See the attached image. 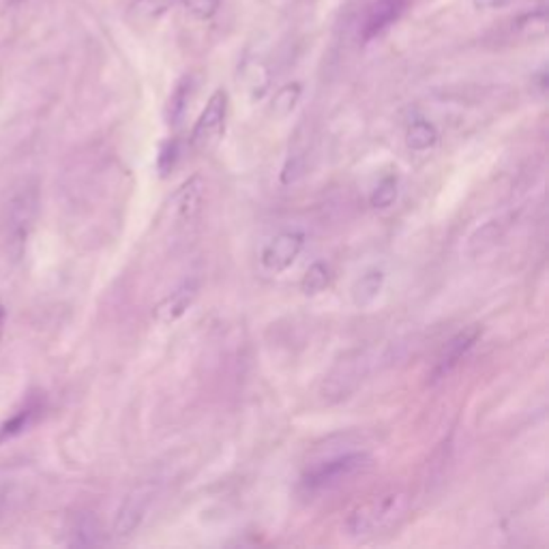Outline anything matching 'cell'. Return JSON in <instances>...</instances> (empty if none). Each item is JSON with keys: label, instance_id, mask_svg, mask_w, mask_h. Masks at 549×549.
Segmentation results:
<instances>
[{"label": "cell", "instance_id": "obj_2", "mask_svg": "<svg viewBox=\"0 0 549 549\" xmlns=\"http://www.w3.org/2000/svg\"><path fill=\"white\" fill-rule=\"evenodd\" d=\"M369 462V455L365 453H350V455H341V457L331 459V462L320 464L318 468H314L312 473L305 474L303 487L309 493H318L324 490H331V487L343 483L346 479H350L363 470Z\"/></svg>", "mask_w": 549, "mask_h": 549}, {"label": "cell", "instance_id": "obj_3", "mask_svg": "<svg viewBox=\"0 0 549 549\" xmlns=\"http://www.w3.org/2000/svg\"><path fill=\"white\" fill-rule=\"evenodd\" d=\"M399 504H402L399 493H386V496L374 498V500L360 504L348 518L346 530L354 536L369 535V532L380 528L382 524H386L399 511Z\"/></svg>", "mask_w": 549, "mask_h": 549}, {"label": "cell", "instance_id": "obj_8", "mask_svg": "<svg viewBox=\"0 0 549 549\" xmlns=\"http://www.w3.org/2000/svg\"><path fill=\"white\" fill-rule=\"evenodd\" d=\"M479 335H481L479 326H473V329H465L462 332H457V335H455L453 340L447 343L442 357L438 359V365L434 369V380H440V378H445L447 374H451L453 367L459 363V360H462L464 354L474 346L476 340H479Z\"/></svg>", "mask_w": 549, "mask_h": 549}, {"label": "cell", "instance_id": "obj_5", "mask_svg": "<svg viewBox=\"0 0 549 549\" xmlns=\"http://www.w3.org/2000/svg\"><path fill=\"white\" fill-rule=\"evenodd\" d=\"M305 236L301 232H281L277 235L262 252V266L269 273H284L297 262L298 253L303 252Z\"/></svg>", "mask_w": 549, "mask_h": 549}, {"label": "cell", "instance_id": "obj_16", "mask_svg": "<svg viewBox=\"0 0 549 549\" xmlns=\"http://www.w3.org/2000/svg\"><path fill=\"white\" fill-rule=\"evenodd\" d=\"M37 412H39V406H26L24 410H20L15 417H11L7 423L0 427V442L7 440V438L22 434L24 429H29V427L32 425V421H35L37 417Z\"/></svg>", "mask_w": 549, "mask_h": 549}, {"label": "cell", "instance_id": "obj_4", "mask_svg": "<svg viewBox=\"0 0 549 549\" xmlns=\"http://www.w3.org/2000/svg\"><path fill=\"white\" fill-rule=\"evenodd\" d=\"M410 0H374L363 15L360 24V39L365 43L374 41L376 37L385 35L395 22L402 18Z\"/></svg>", "mask_w": 549, "mask_h": 549}, {"label": "cell", "instance_id": "obj_21", "mask_svg": "<svg viewBox=\"0 0 549 549\" xmlns=\"http://www.w3.org/2000/svg\"><path fill=\"white\" fill-rule=\"evenodd\" d=\"M176 155H179V148H176V142L164 144L162 155H159V170H162V174H168V172H170L172 168H174Z\"/></svg>", "mask_w": 549, "mask_h": 549}, {"label": "cell", "instance_id": "obj_23", "mask_svg": "<svg viewBox=\"0 0 549 549\" xmlns=\"http://www.w3.org/2000/svg\"><path fill=\"white\" fill-rule=\"evenodd\" d=\"M4 320H7V312H4V305H3V301H0V335H3Z\"/></svg>", "mask_w": 549, "mask_h": 549}, {"label": "cell", "instance_id": "obj_7", "mask_svg": "<svg viewBox=\"0 0 549 549\" xmlns=\"http://www.w3.org/2000/svg\"><path fill=\"white\" fill-rule=\"evenodd\" d=\"M198 292H199L198 281H193V279L185 281V284L176 288L174 292L168 294V297H165L164 301L155 307L153 318L157 320L159 324L176 323V320H181L182 315L187 314V309L196 303Z\"/></svg>", "mask_w": 549, "mask_h": 549}, {"label": "cell", "instance_id": "obj_17", "mask_svg": "<svg viewBox=\"0 0 549 549\" xmlns=\"http://www.w3.org/2000/svg\"><path fill=\"white\" fill-rule=\"evenodd\" d=\"M190 97H191V77L185 75L179 84H176L174 93H172L170 97V123H181L187 103H190Z\"/></svg>", "mask_w": 549, "mask_h": 549}, {"label": "cell", "instance_id": "obj_20", "mask_svg": "<svg viewBox=\"0 0 549 549\" xmlns=\"http://www.w3.org/2000/svg\"><path fill=\"white\" fill-rule=\"evenodd\" d=\"M397 198V179L395 176H386L385 181L376 187L371 193V207L374 208H388Z\"/></svg>", "mask_w": 549, "mask_h": 549}, {"label": "cell", "instance_id": "obj_14", "mask_svg": "<svg viewBox=\"0 0 549 549\" xmlns=\"http://www.w3.org/2000/svg\"><path fill=\"white\" fill-rule=\"evenodd\" d=\"M32 208H35V202H31L29 196H20L13 202V207H11V217H9L11 230H13V235H18L20 243L24 241V235H26L24 224L29 226L32 219Z\"/></svg>", "mask_w": 549, "mask_h": 549}, {"label": "cell", "instance_id": "obj_1", "mask_svg": "<svg viewBox=\"0 0 549 549\" xmlns=\"http://www.w3.org/2000/svg\"><path fill=\"white\" fill-rule=\"evenodd\" d=\"M227 108H230V97L224 88L215 91L207 102V108L202 110L199 119L196 120L191 131V148L196 153H210L217 148L226 133Z\"/></svg>", "mask_w": 549, "mask_h": 549}, {"label": "cell", "instance_id": "obj_19", "mask_svg": "<svg viewBox=\"0 0 549 549\" xmlns=\"http://www.w3.org/2000/svg\"><path fill=\"white\" fill-rule=\"evenodd\" d=\"M182 9L198 22H208L217 15L221 0H181Z\"/></svg>", "mask_w": 549, "mask_h": 549}, {"label": "cell", "instance_id": "obj_10", "mask_svg": "<svg viewBox=\"0 0 549 549\" xmlns=\"http://www.w3.org/2000/svg\"><path fill=\"white\" fill-rule=\"evenodd\" d=\"M172 4H174V0H133L127 15H129L136 24L137 22L153 24V22H159L168 13Z\"/></svg>", "mask_w": 549, "mask_h": 549}, {"label": "cell", "instance_id": "obj_18", "mask_svg": "<svg viewBox=\"0 0 549 549\" xmlns=\"http://www.w3.org/2000/svg\"><path fill=\"white\" fill-rule=\"evenodd\" d=\"M301 93H303V88L298 82H292V84H286L284 88H279L273 99V112L279 116L290 114L292 110L297 108L298 99H301Z\"/></svg>", "mask_w": 549, "mask_h": 549}, {"label": "cell", "instance_id": "obj_11", "mask_svg": "<svg viewBox=\"0 0 549 549\" xmlns=\"http://www.w3.org/2000/svg\"><path fill=\"white\" fill-rule=\"evenodd\" d=\"M382 288H385V273L382 270H369L354 286V303L359 307H367L380 297Z\"/></svg>", "mask_w": 549, "mask_h": 549}, {"label": "cell", "instance_id": "obj_12", "mask_svg": "<svg viewBox=\"0 0 549 549\" xmlns=\"http://www.w3.org/2000/svg\"><path fill=\"white\" fill-rule=\"evenodd\" d=\"M406 142L412 151H427V148H431L438 142L436 127L427 123V120H417V123L410 125Z\"/></svg>", "mask_w": 549, "mask_h": 549}, {"label": "cell", "instance_id": "obj_9", "mask_svg": "<svg viewBox=\"0 0 549 549\" xmlns=\"http://www.w3.org/2000/svg\"><path fill=\"white\" fill-rule=\"evenodd\" d=\"M204 196V181L199 176H193L176 191V196L172 198V207H174L176 217L182 221H191L198 215L199 204H202Z\"/></svg>", "mask_w": 549, "mask_h": 549}, {"label": "cell", "instance_id": "obj_13", "mask_svg": "<svg viewBox=\"0 0 549 549\" xmlns=\"http://www.w3.org/2000/svg\"><path fill=\"white\" fill-rule=\"evenodd\" d=\"M513 26L518 29V32H521V35H526V37H543L547 31L545 9L521 13L519 18L513 20Z\"/></svg>", "mask_w": 549, "mask_h": 549}, {"label": "cell", "instance_id": "obj_22", "mask_svg": "<svg viewBox=\"0 0 549 549\" xmlns=\"http://www.w3.org/2000/svg\"><path fill=\"white\" fill-rule=\"evenodd\" d=\"M474 9L479 11H493V9H502L507 7L509 0H473Z\"/></svg>", "mask_w": 549, "mask_h": 549}, {"label": "cell", "instance_id": "obj_24", "mask_svg": "<svg viewBox=\"0 0 549 549\" xmlns=\"http://www.w3.org/2000/svg\"><path fill=\"white\" fill-rule=\"evenodd\" d=\"M4 3L9 4V7H13V4H18V3H22V0H4Z\"/></svg>", "mask_w": 549, "mask_h": 549}, {"label": "cell", "instance_id": "obj_25", "mask_svg": "<svg viewBox=\"0 0 549 549\" xmlns=\"http://www.w3.org/2000/svg\"><path fill=\"white\" fill-rule=\"evenodd\" d=\"M260 3H266V4H273V3H277V0H260Z\"/></svg>", "mask_w": 549, "mask_h": 549}, {"label": "cell", "instance_id": "obj_15", "mask_svg": "<svg viewBox=\"0 0 549 549\" xmlns=\"http://www.w3.org/2000/svg\"><path fill=\"white\" fill-rule=\"evenodd\" d=\"M329 269H326L324 262H314L305 273L301 281V290L307 294V297H315V294L324 292L326 286H329Z\"/></svg>", "mask_w": 549, "mask_h": 549}, {"label": "cell", "instance_id": "obj_6", "mask_svg": "<svg viewBox=\"0 0 549 549\" xmlns=\"http://www.w3.org/2000/svg\"><path fill=\"white\" fill-rule=\"evenodd\" d=\"M155 498V485L153 483H144L140 487H136L129 496L125 498L123 507L119 511V519H116V535L127 536L131 535L137 526L142 524L144 515H146L148 507H151Z\"/></svg>", "mask_w": 549, "mask_h": 549}]
</instances>
